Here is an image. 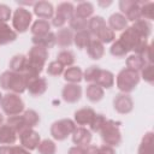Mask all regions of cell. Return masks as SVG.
Returning <instances> with one entry per match:
<instances>
[{
    "label": "cell",
    "instance_id": "obj_1",
    "mask_svg": "<svg viewBox=\"0 0 154 154\" xmlns=\"http://www.w3.org/2000/svg\"><path fill=\"white\" fill-rule=\"evenodd\" d=\"M0 87L14 94H22L26 89V79L23 73L5 71L0 75Z\"/></svg>",
    "mask_w": 154,
    "mask_h": 154
},
{
    "label": "cell",
    "instance_id": "obj_2",
    "mask_svg": "<svg viewBox=\"0 0 154 154\" xmlns=\"http://www.w3.org/2000/svg\"><path fill=\"white\" fill-rule=\"evenodd\" d=\"M140 78L141 76L138 72L125 67L117 75V88L122 93H131L140 83Z\"/></svg>",
    "mask_w": 154,
    "mask_h": 154
},
{
    "label": "cell",
    "instance_id": "obj_3",
    "mask_svg": "<svg viewBox=\"0 0 154 154\" xmlns=\"http://www.w3.org/2000/svg\"><path fill=\"white\" fill-rule=\"evenodd\" d=\"M99 132L101 134L102 142L107 146L117 147L122 142V134L119 130V123L118 122L107 119Z\"/></svg>",
    "mask_w": 154,
    "mask_h": 154
},
{
    "label": "cell",
    "instance_id": "obj_4",
    "mask_svg": "<svg viewBox=\"0 0 154 154\" xmlns=\"http://www.w3.org/2000/svg\"><path fill=\"white\" fill-rule=\"evenodd\" d=\"M1 108H2L4 113L7 114L8 117L18 116L24 111V102L18 94L7 93V94L2 95Z\"/></svg>",
    "mask_w": 154,
    "mask_h": 154
},
{
    "label": "cell",
    "instance_id": "obj_5",
    "mask_svg": "<svg viewBox=\"0 0 154 154\" xmlns=\"http://www.w3.org/2000/svg\"><path fill=\"white\" fill-rule=\"evenodd\" d=\"M76 123L71 119H59L51 125V135L57 141H64L76 129Z\"/></svg>",
    "mask_w": 154,
    "mask_h": 154
},
{
    "label": "cell",
    "instance_id": "obj_6",
    "mask_svg": "<svg viewBox=\"0 0 154 154\" xmlns=\"http://www.w3.org/2000/svg\"><path fill=\"white\" fill-rule=\"evenodd\" d=\"M32 20V14L24 7H18L12 17V25L16 32H25Z\"/></svg>",
    "mask_w": 154,
    "mask_h": 154
},
{
    "label": "cell",
    "instance_id": "obj_7",
    "mask_svg": "<svg viewBox=\"0 0 154 154\" xmlns=\"http://www.w3.org/2000/svg\"><path fill=\"white\" fill-rule=\"evenodd\" d=\"M73 11H75V7H73V4H71V2L59 4L57 7V13H55V16H53L52 24L55 28H63V25L72 18Z\"/></svg>",
    "mask_w": 154,
    "mask_h": 154
},
{
    "label": "cell",
    "instance_id": "obj_8",
    "mask_svg": "<svg viewBox=\"0 0 154 154\" xmlns=\"http://www.w3.org/2000/svg\"><path fill=\"white\" fill-rule=\"evenodd\" d=\"M141 1H132V0H122L119 1V8L122 14L126 18V20L136 22L141 19Z\"/></svg>",
    "mask_w": 154,
    "mask_h": 154
},
{
    "label": "cell",
    "instance_id": "obj_9",
    "mask_svg": "<svg viewBox=\"0 0 154 154\" xmlns=\"http://www.w3.org/2000/svg\"><path fill=\"white\" fill-rule=\"evenodd\" d=\"M18 135H19V140H20L22 147H24L28 150L37 149V147H38V144L41 142V137H40L38 132H36L32 129H25Z\"/></svg>",
    "mask_w": 154,
    "mask_h": 154
},
{
    "label": "cell",
    "instance_id": "obj_10",
    "mask_svg": "<svg viewBox=\"0 0 154 154\" xmlns=\"http://www.w3.org/2000/svg\"><path fill=\"white\" fill-rule=\"evenodd\" d=\"M113 107L120 114H128L134 108V101L130 95L125 93H119L113 99Z\"/></svg>",
    "mask_w": 154,
    "mask_h": 154
},
{
    "label": "cell",
    "instance_id": "obj_11",
    "mask_svg": "<svg viewBox=\"0 0 154 154\" xmlns=\"http://www.w3.org/2000/svg\"><path fill=\"white\" fill-rule=\"evenodd\" d=\"M141 40H146V38H142L138 36V34L132 29V26H128L123 32L122 35L119 36V41L126 47V49L130 52V51H134L136 48V46L140 43Z\"/></svg>",
    "mask_w": 154,
    "mask_h": 154
},
{
    "label": "cell",
    "instance_id": "obj_12",
    "mask_svg": "<svg viewBox=\"0 0 154 154\" xmlns=\"http://www.w3.org/2000/svg\"><path fill=\"white\" fill-rule=\"evenodd\" d=\"M61 96L63 100L67 103H75L79 101L82 96V87L79 84H73V83H67L64 85L61 90Z\"/></svg>",
    "mask_w": 154,
    "mask_h": 154
},
{
    "label": "cell",
    "instance_id": "obj_13",
    "mask_svg": "<svg viewBox=\"0 0 154 154\" xmlns=\"http://www.w3.org/2000/svg\"><path fill=\"white\" fill-rule=\"evenodd\" d=\"M91 131L85 129L84 126H78L75 129V131L72 132V142L76 146H89L90 141H91Z\"/></svg>",
    "mask_w": 154,
    "mask_h": 154
},
{
    "label": "cell",
    "instance_id": "obj_14",
    "mask_svg": "<svg viewBox=\"0 0 154 154\" xmlns=\"http://www.w3.org/2000/svg\"><path fill=\"white\" fill-rule=\"evenodd\" d=\"M47 87H48L47 81H46V78H43V77L32 78V79H30V81L26 83V89L29 90V93H30L32 96H41L42 94L46 93Z\"/></svg>",
    "mask_w": 154,
    "mask_h": 154
},
{
    "label": "cell",
    "instance_id": "obj_15",
    "mask_svg": "<svg viewBox=\"0 0 154 154\" xmlns=\"http://www.w3.org/2000/svg\"><path fill=\"white\" fill-rule=\"evenodd\" d=\"M34 13L41 19H51L54 14L53 5L48 1H38L34 4Z\"/></svg>",
    "mask_w": 154,
    "mask_h": 154
},
{
    "label": "cell",
    "instance_id": "obj_16",
    "mask_svg": "<svg viewBox=\"0 0 154 154\" xmlns=\"http://www.w3.org/2000/svg\"><path fill=\"white\" fill-rule=\"evenodd\" d=\"M95 111L90 107H83L75 112V123L78 125H90L93 118L95 117Z\"/></svg>",
    "mask_w": 154,
    "mask_h": 154
},
{
    "label": "cell",
    "instance_id": "obj_17",
    "mask_svg": "<svg viewBox=\"0 0 154 154\" xmlns=\"http://www.w3.org/2000/svg\"><path fill=\"white\" fill-rule=\"evenodd\" d=\"M31 41L34 43V46H40L45 49L47 48H52L57 45V38H55V34L49 31L45 35H40V36H32Z\"/></svg>",
    "mask_w": 154,
    "mask_h": 154
},
{
    "label": "cell",
    "instance_id": "obj_18",
    "mask_svg": "<svg viewBox=\"0 0 154 154\" xmlns=\"http://www.w3.org/2000/svg\"><path fill=\"white\" fill-rule=\"evenodd\" d=\"M87 52H88V55L91 59L99 60V59H101L103 57V53H105L103 43H101L96 38H91L89 45L87 46Z\"/></svg>",
    "mask_w": 154,
    "mask_h": 154
},
{
    "label": "cell",
    "instance_id": "obj_19",
    "mask_svg": "<svg viewBox=\"0 0 154 154\" xmlns=\"http://www.w3.org/2000/svg\"><path fill=\"white\" fill-rule=\"evenodd\" d=\"M95 84L100 85L102 89L103 88L109 89L114 84V75L108 70L100 69V71L97 73V77H96V81H95Z\"/></svg>",
    "mask_w": 154,
    "mask_h": 154
},
{
    "label": "cell",
    "instance_id": "obj_20",
    "mask_svg": "<svg viewBox=\"0 0 154 154\" xmlns=\"http://www.w3.org/2000/svg\"><path fill=\"white\" fill-rule=\"evenodd\" d=\"M17 132L7 124L0 126V144H13L17 140Z\"/></svg>",
    "mask_w": 154,
    "mask_h": 154
},
{
    "label": "cell",
    "instance_id": "obj_21",
    "mask_svg": "<svg viewBox=\"0 0 154 154\" xmlns=\"http://www.w3.org/2000/svg\"><path fill=\"white\" fill-rule=\"evenodd\" d=\"M28 65V57L23 54L14 55L10 61V71L16 73H24Z\"/></svg>",
    "mask_w": 154,
    "mask_h": 154
},
{
    "label": "cell",
    "instance_id": "obj_22",
    "mask_svg": "<svg viewBox=\"0 0 154 154\" xmlns=\"http://www.w3.org/2000/svg\"><path fill=\"white\" fill-rule=\"evenodd\" d=\"M55 38H57V43L60 47H70L73 42L72 30L69 28H61L55 34Z\"/></svg>",
    "mask_w": 154,
    "mask_h": 154
},
{
    "label": "cell",
    "instance_id": "obj_23",
    "mask_svg": "<svg viewBox=\"0 0 154 154\" xmlns=\"http://www.w3.org/2000/svg\"><path fill=\"white\" fill-rule=\"evenodd\" d=\"M17 32L11 29L6 23H0V46L16 41Z\"/></svg>",
    "mask_w": 154,
    "mask_h": 154
},
{
    "label": "cell",
    "instance_id": "obj_24",
    "mask_svg": "<svg viewBox=\"0 0 154 154\" xmlns=\"http://www.w3.org/2000/svg\"><path fill=\"white\" fill-rule=\"evenodd\" d=\"M93 12H94V5L89 1H83V2H79L77 5V7L75 8L73 16L77 18H81V19H87V18L91 17Z\"/></svg>",
    "mask_w": 154,
    "mask_h": 154
},
{
    "label": "cell",
    "instance_id": "obj_25",
    "mask_svg": "<svg viewBox=\"0 0 154 154\" xmlns=\"http://www.w3.org/2000/svg\"><path fill=\"white\" fill-rule=\"evenodd\" d=\"M108 25L113 31H120L128 28V20L122 13H113L108 18Z\"/></svg>",
    "mask_w": 154,
    "mask_h": 154
},
{
    "label": "cell",
    "instance_id": "obj_26",
    "mask_svg": "<svg viewBox=\"0 0 154 154\" xmlns=\"http://www.w3.org/2000/svg\"><path fill=\"white\" fill-rule=\"evenodd\" d=\"M64 79L69 83L78 84L83 79V72L78 66H70L64 71Z\"/></svg>",
    "mask_w": 154,
    "mask_h": 154
},
{
    "label": "cell",
    "instance_id": "obj_27",
    "mask_svg": "<svg viewBox=\"0 0 154 154\" xmlns=\"http://www.w3.org/2000/svg\"><path fill=\"white\" fill-rule=\"evenodd\" d=\"M131 26L138 34L140 37L146 38V40L149 37L150 31H152V24L148 20H146V19H138V20L134 22V24Z\"/></svg>",
    "mask_w": 154,
    "mask_h": 154
},
{
    "label": "cell",
    "instance_id": "obj_28",
    "mask_svg": "<svg viewBox=\"0 0 154 154\" xmlns=\"http://www.w3.org/2000/svg\"><path fill=\"white\" fill-rule=\"evenodd\" d=\"M154 141H153V132L148 131L141 141L138 147V154H154Z\"/></svg>",
    "mask_w": 154,
    "mask_h": 154
},
{
    "label": "cell",
    "instance_id": "obj_29",
    "mask_svg": "<svg viewBox=\"0 0 154 154\" xmlns=\"http://www.w3.org/2000/svg\"><path fill=\"white\" fill-rule=\"evenodd\" d=\"M146 64H147V61L142 55L132 54V55L128 57V59H126V69H130L136 72H140L144 67Z\"/></svg>",
    "mask_w": 154,
    "mask_h": 154
},
{
    "label": "cell",
    "instance_id": "obj_30",
    "mask_svg": "<svg viewBox=\"0 0 154 154\" xmlns=\"http://www.w3.org/2000/svg\"><path fill=\"white\" fill-rule=\"evenodd\" d=\"M85 95H87V99L89 101H91V102H99L103 97V89L100 85L95 84V83H90L87 87Z\"/></svg>",
    "mask_w": 154,
    "mask_h": 154
},
{
    "label": "cell",
    "instance_id": "obj_31",
    "mask_svg": "<svg viewBox=\"0 0 154 154\" xmlns=\"http://www.w3.org/2000/svg\"><path fill=\"white\" fill-rule=\"evenodd\" d=\"M94 36H95L96 40L100 41L101 43H111V42H113L114 38H116V34H114V31H113L109 26H107V25L102 26V28H101Z\"/></svg>",
    "mask_w": 154,
    "mask_h": 154
},
{
    "label": "cell",
    "instance_id": "obj_32",
    "mask_svg": "<svg viewBox=\"0 0 154 154\" xmlns=\"http://www.w3.org/2000/svg\"><path fill=\"white\" fill-rule=\"evenodd\" d=\"M49 29H51V24L46 19H37V20H35L34 24L30 28V30L32 32V36L45 35V34L49 32Z\"/></svg>",
    "mask_w": 154,
    "mask_h": 154
},
{
    "label": "cell",
    "instance_id": "obj_33",
    "mask_svg": "<svg viewBox=\"0 0 154 154\" xmlns=\"http://www.w3.org/2000/svg\"><path fill=\"white\" fill-rule=\"evenodd\" d=\"M91 40V35L88 30H83V31H78L73 35V43L76 45L77 48L83 49L87 48V46L89 45Z\"/></svg>",
    "mask_w": 154,
    "mask_h": 154
},
{
    "label": "cell",
    "instance_id": "obj_34",
    "mask_svg": "<svg viewBox=\"0 0 154 154\" xmlns=\"http://www.w3.org/2000/svg\"><path fill=\"white\" fill-rule=\"evenodd\" d=\"M6 124L7 125H10L17 134H20L23 130H25V129H29V128H26V125H25V123H24V119H23V117H22V114H18V116H11V117H8L7 118V120H6Z\"/></svg>",
    "mask_w": 154,
    "mask_h": 154
},
{
    "label": "cell",
    "instance_id": "obj_35",
    "mask_svg": "<svg viewBox=\"0 0 154 154\" xmlns=\"http://www.w3.org/2000/svg\"><path fill=\"white\" fill-rule=\"evenodd\" d=\"M22 117L24 119V123H25L26 128H29V129H32L40 122V116L34 109H26V111H24L23 114H22Z\"/></svg>",
    "mask_w": 154,
    "mask_h": 154
},
{
    "label": "cell",
    "instance_id": "obj_36",
    "mask_svg": "<svg viewBox=\"0 0 154 154\" xmlns=\"http://www.w3.org/2000/svg\"><path fill=\"white\" fill-rule=\"evenodd\" d=\"M106 25L105 19L101 16H94L88 20V31L90 32V35H95L102 26Z\"/></svg>",
    "mask_w": 154,
    "mask_h": 154
},
{
    "label": "cell",
    "instance_id": "obj_37",
    "mask_svg": "<svg viewBox=\"0 0 154 154\" xmlns=\"http://www.w3.org/2000/svg\"><path fill=\"white\" fill-rule=\"evenodd\" d=\"M37 150L40 154H55L57 152V146L52 140H42L37 147Z\"/></svg>",
    "mask_w": 154,
    "mask_h": 154
},
{
    "label": "cell",
    "instance_id": "obj_38",
    "mask_svg": "<svg viewBox=\"0 0 154 154\" xmlns=\"http://www.w3.org/2000/svg\"><path fill=\"white\" fill-rule=\"evenodd\" d=\"M57 61H59L64 67L65 66L70 67L75 63V54L71 51H61L57 57Z\"/></svg>",
    "mask_w": 154,
    "mask_h": 154
},
{
    "label": "cell",
    "instance_id": "obj_39",
    "mask_svg": "<svg viewBox=\"0 0 154 154\" xmlns=\"http://www.w3.org/2000/svg\"><path fill=\"white\" fill-rule=\"evenodd\" d=\"M109 52L116 58H122V57H124V55H126L129 53V51L126 49V47L119 40H117V41H114L112 43V46L109 48Z\"/></svg>",
    "mask_w": 154,
    "mask_h": 154
},
{
    "label": "cell",
    "instance_id": "obj_40",
    "mask_svg": "<svg viewBox=\"0 0 154 154\" xmlns=\"http://www.w3.org/2000/svg\"><path fill=\"white\" fill-rule=\"evenodd\" d=\"M141 18L153 19V11H154V4L152 1H141Z\"/></svg>",
    "mask_w": 154,
    "mask_h": 154
},
{
    "label": "cell",
    "instance_id": "obj_41",
    "mask_svg": "<svg viewBox=\"0 0 154 154\" xmlns=\"http://www.w3.org/2000/svg\"><path fill=\"white\" fill-rule=\"evenodd\" d=\"M0 154H31L22 146H1Z\"/></svg>",
    "mask_w": 154,
    "mask_h": 154
},
{
    "label": "cell",
    "instance_id": "obj_42",
    "mask_svg": "<svg viewBox=\"0 0 154 154\" xmlns=\"http://www.w3.org/2000/svg\"><path fill=\"white\" fill-rule=\"evenodd\" d=\"M69 23H70V29L71 30L73 29L77 32L83 31V30H88V20L87 19H81V18L72 16V18L69 20Z\"/></svg>",
    "mask_w": 154,
    "mask_h": 154
},
{
    "label": "cell",
    "instance_id": "obj_43",
    "mask_svg": "<svg viewBox=\"0 0 154 154\" xmlns=\"http://www.w3.org/2000/svg\"><path fill=\"white\" fill-rule=\"evenodd\" d=\"M99 71H100V67H99V66L91 65V66H89V67L83 72V78H84L87 82H89V83H95Z\"/></svg>",
    "mask_w": 154,
    "mask_h": 154
},
{
    "label": "cell",
    "instance_id": "obj_44",
    "mask_svg": "<svg viewBox=\"0 0 154 154\" xmlns=\"http://www.w3.org/2000/svg\"><path fill=\"white\" fill-rule=\"evenodd\" d=\"M107 118L103 116V114H95V117L93 118L91 123H90V130L94 131V132H99L102 128V125L106 123Z\"/></svg>",
    "mask_w": 154,
    "mask_h": 154
},
{
    "label": "cell",
    "instance_id": "obj_45",
    "mask_svg": "<svg viewBox=\"0 0 154 154\" xmlns=\"http://www.w3.org/2000/svg\"><path fill=\"white\" fill-rule=\"evenodd\" d=\"M47 73L49 76H60L61 73H64V66L57 60L51 61L47 67Z\"/></svg>",
    "mask_w": 154,
    "mask_h": 154
},
{
    "label": "cell",
    "instance_id": "obj_46",
    "mask_svg": "<svg viewBox=\"0 0 154 154\" xmlns=\"http://www.w3.org/2000/svg\"><path fill=\"white\" fill-rule=\"evenodd\" d=\"M142 72V78L148 82V83H153L154 82V72H153V64H146L144 67L141 70Z\"/></svg>",
    "mask_w": 154,
    "mask_h": 154
},
{
    "label": "cell",
    "instance_id": "obj_47",
    "mask_svg": "<svg viewBox=\"0 0 154 154\" xmlns=\"http://www.w3.org/2000/svg\"><path fill=\"white\" fill-rule=\"evenodd\" d=\"M11 18V8L5 5L0 4V23H6Z\"/></svg>",
    "mask_w": 154,
    "mask_h": 154
},
{
    "label": "cell",
    "instance_id": "obj_48",
    "mask_svg": "<svg viewBox=\"0 0 154 154\" xmlns=\"http://www.w3.org/2000/svg\"><path fill=\"white\" fill-rule=\"evenodd\" d=\"M99 154H116V150L113 149V147L103 144L99 148Z\"/></svg>",
    "mask_w": 154,
    "mask_h": 154
},
{
    "label": "cell",
    "instance_id": "obj_49",
    "mask_svg": "<svg viewBox=\"0 0 154 154\" xmlns=\"http://www.w3.org/2000/svg\"><path fill=\"white\" fill-rule=\"evenodd\" d=\"M85 153V148L81 147V146H75V147H71L67 152V154H84Z\"/></svg>",
    "mask_w": 154,
    "mask_h": 154
},
{
    "label": "cell",
    "instance_id": "obj_50",
    "mask_svg": "<svg viewBox=\"0 0 154 154\" xmlns=\"http://www.w3.org/2000/svg\"><path fill=\"white\" fill-rule=\"evenodd\" d=\"M84 154H99V147L93 146V144L87 146V148H85V153H84Z\"/></svg>",
    "mask_w": 154,
    "mask_h": 154
},
{
    "label": "cell",
    "instance_id": "obj_51",
    "mask_svg": "<svg viewBox=\"0 0 154 154\" xmlns=\"http://www.w3.org/2000/svg\"><path fill=\"white\" fill-rule=\"evenodd\" d=\"M99 5H101V6H108V5H111V1H108V2H99Z\"/></svg>",
    "mask_w": 154,
    "mask_h": 154
},
{
    "label": "cell",
    "instance_id": "obj_52",
    "mask_svg": "<svg viewBox=\"0 0 154 154\" xmlns=\"http://www.w3.org/2000/svg\"><path fill=\"white\" fill-rule=\"evenodd\" d=\"M2 123H4V117H2V114L0 113V126L2 125Z\"/></svg>",
    "mask_w": 154,
    "mask_h": 154
},
{
    "label": "cell",
    "instance_id": "obj_53",
    "mask_svg": "<svg viewBox=\"0 0 154 154\" xmlns=\"http://www.w3.org/2000/svg\"><path fill=\"white\" fill-rule=\"evenodd\" d=\"M1 100H2V95H1V93H0V107H1Z\"/></svg>",
    "mask_w": 154,
    "mask_h": 154
}]
</instances>
